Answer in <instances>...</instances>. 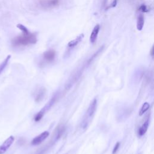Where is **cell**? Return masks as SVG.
Returning <instances> with one entry per match:
<instances>
[{
	"mask_svg": "<svg viewBox=\"0 0 154 154\" xmlns=\"http://www.w3.org/2000/svg\"><path fill=\"white\" fill-rule=\"evenodd\" d=\"M17 27L22 32V34L17 36L11 40V44L14 47H23L35 44L38 41L36 34L31 33L22 24H19Z\"/></svg>",
	"mask_w": 154,
	"mask_h": 154,
	"instance_id": "obj_1",
	"label": "cell"
},
{
	"mask_svg": "<svg viewBox=\"0 0 154 154\" xmlns=\"http://www.w3.org/2000/svg\"><path fill=\"white\" fill-rule=\"evenodd\" d=\"M97 99L95 98L93 100L90 104L84 116V119L81 123V127L83 129H86L90 125V122L95 116V112L97 108Z\"/></svg>",
	"mask_w": 154,
	"mask_h": 154,
	"instance_id": "obj_2",
	"label": "cell"
},
{
	"mask_svg": "<svg viewBox=\"0 0 154 154\" xmlns=\"http://www.w3.org/2000/svg\"><path fill=\"white\" fill-rule=\"evenodd\" d=\"M60 3V0H39V4L45 9H50L57 7Z\"/></svg>",
	"mask_w": 154,
	"mask_h": 154,
	"instance_id": "obj_3",
	"label": "cell"
},
{
	"mask_svg": "<svg viewBox=\"0 0 154 154\" xmlns=\"http://www.w3.org/2000/svg\"><path fill=\"white\" fill-rule=\"evenodd\" d=\"M55 99H56V98L53 97L51 99V100L47 104L46 106H45V107L44 108H43V109L40 111V112H39V113L36 114V115L35 116L34 118L35 122H39L42 119L43 116H44L45 112L48 110V109L49 108H50L52 106V105H53V104L55 102Z\"/></svg>",
	"mask_w": 154,
	"mask_h": 154,
	"instance_id": "obj_4",
	"label": "cell"
},
{
	"mask_svg": "<svg viewBox=\"0 0 154 154\" xmlns=\"http://www.w3.org/2000/svg\"><path fill=\"white\" fill-rule=\"evenodd\" d=\"M50 135V132L48 131H45L42 132L38 136H36L35 138L33 139L32 141V145L34 146H37L41 144L43 141H44Z\"/></svg>",
	"mask_w": 154,
	"mask_h": 154,
	"instance_id": "obj_5",
	"label": "cell"
},
{
	"mask_svg": "<svg viewBox=\"0 0 154 154\" xmlns=\"http://www.w3.org/2000/svg\"><path fill=\"white\" fill-rule=\"evenodd\" d=\"M15 140L13 136H10L7 139H6L4 143L0 146V154H4L7 152V151L10 148V147L13 144Z\"/></svg>",
	"mask_w": 154,
	"mask_h": 154,
	"instance_id": "obj_6",
	"label": "cell"
},
{
	"mask_svg": "<svg viewBox=\"0 0 154 154\" xmlns=\"http://www.w3.org/2000/svg\"><path fill=\"white\" fill-rule=\"evenodd\" d=\"M55 55H56V53H55V51L54 50H50L44 53L43 57H44V59L46 61L50 63L54 61L55 57Z\"/></svg>",
	"mask_w": 154,
	"mask_h": 154,
	"instance_id": "obj_7",
	"label": "cell"
},
{
	"mask_svg": "<svg viewBox=\"0 0 154 154\" xmlns=\"http://www.w3.org/2000/svg\"><path fill=\"white\" fill-rule=\"evenodd\" d=\"M149 118H147L143 124L141 125V126L138 129V135L139 137H141L143 136V135H145L146 134V132H147V129H148L149 128Z\"/></svg>",
	"mask_w": 154,
	"mask_h": 154,
	"instance_id": "obj_8",
	"label": "cell"
},
{
	"mask_svg": "<svg viewBox=\"0 0 154 154\" xmlns=\"http://www.w3.org/2000/svg\"><path fill=\"white\" fill-rule=\"evenodd\" d=\"M100 30V24H97L95 26V27L93 29V31L90 34V42L91 44H94V43L96 42L98 34H99Z\"/></svg>",
	"mask_w": 154,
	"mask_h": 154,
	"instance_id": "obj_9",
	"label": "cell"
},
{
	"mask_svg": "<svg viewBox=\"0 0 154 154\" xmlns=\"http://www.w3.org/2000/svg\"><path fill=\"white\" fill-rule=\"evenodd\" d=\"M46 93V90L44 87H41L39 89L36 91L35 93V101L37 102H40L42 100L44 99V98Z\"/></svg>",
	"mask_w": 154,
	"mask_h": 154,
	"instance_id": "obj_10",
	"label": "cell"
},
{
	"mask_svg": "<svg viewBox=\"0 0 154 154\" xmlns=\"http://www.w3.org/2000/svg\"><path fill=\"white\" fill-rule=\"evenodd\" d=\"M84 34H79L77 38H76L75 39H73L71 41H70L68 44H67V46H68L69 48H73L76 46L77 45H78V44L79 42H81V41L83 40V39L84 38Z\"/></svg>",
	"mask_w": 154,
	"mask_h": 154,
	"instance_id": "obj_11",
	"label": "cell"
},
{
	"mask_svg": "<svg viewBox=\"0 0 154 154\" xmlns=\"http://www.w3.org/2000/svg\"><path fill=\"white\" fill-rule=\"evenodd\" d=\"M145 24V17L144 15L141 13L139 14L137 20V28L139 31L142 30Z\"/></svg>",
	"mask_w": 154,
	"mask_h": 154,
	"instance_id": "obj_12",
	"label": "cell"
},
{
	"mask_svg": "<svg viewBox=\"0 0 154 154\" xmlns=\"http://www.w3.org/2000/svg\"><path fill=\"white\" fill-rule=\"evenodd\" d=\"M10 58H11L10 55H7V57L5 59V60L3 61L1 64H0V74H1V73L3 72V71L5 69L6 66H7Z\"/></svg>",
	"mask_w": 154,
	"mask_h": 154,
	"instance_id": "obj_13",
	"label": "cell"
},
{
	"mask_svg": "<svg viewBox=\"0 0 154 154\" xmlns=\"http://www.w3.org/2000/svg\"><path fill=\"white\" fill-rule=\"evenodd\" d=\"M150 108V104L148 102H145L143 106H141L140 111H139V116H143L147 110Z\"/></svg>",
	"mask_w": 154,
	"mask_h": 154,
	"instance_id": "obj_14",
	"label": "cell"
},
{
	"mask_svg": "<svg viewBox=\"0 0 154 154\" xmlns=\"http://www.w3.org/2000/svg\"><path fill=\"white\" fill-rule=\"evenodd\" d=\"M139 11H141V12H143V13H145V12H147L149 11L148 9H147V6L143 4V5H141L140 8H139Z\"/></svg>",
	"mask_w": 154,
	"mask_h": 154,
	"instance_id": "obj_15",
	"label": "cell"
},
{
	"mask_svg": "<svg viewBox=\"0 0 154 154\" xmlns=\"http://www.w3.org/2000/svg\"><path fill=\"white\" fill-rule=\"evenodd\" d=\"M120 142H117V143L116 144V145L114 146V149L113 150V154H116L117 153V152H118V149H119V147H120Z\"/></svg>",
	"mask_w": 154,
	"mask_h": 154,
	"instance_id": "obj_16",
	"label": "cell"
},
{
	"mask_svg": "<svg viewBox=\"0 0 154 154\" xmlns=\"http://www.w3.org/2000/svg\"><path fill=\"white\" fill-rule=\"evenodd\" d=\"M117 3H118V0H114V1H113V3H112V4H111V5L110 6V7H108L107 9L115 7L116 6V5H117Z\"/></svg>",
	"mask_w": 154,
	"mask_h": 154,
	"instance_id": "obj_17",
	"label": "cell"
},
{
	"mask_svg": "<svg viewBox=\"0 0 154 154\" xmlns=\"http://www.w3.org/2000/svg\"><path fill=\"white\" fill-rule=\"evenodd\" d=\"M151 55L153 57V46H152L151 50Z\"/></svg>",
	"mask_w": 154,
	"mask_h": 154,
	"instance_id": "obj_18",
	"label": "cell"
}]
</instances>
